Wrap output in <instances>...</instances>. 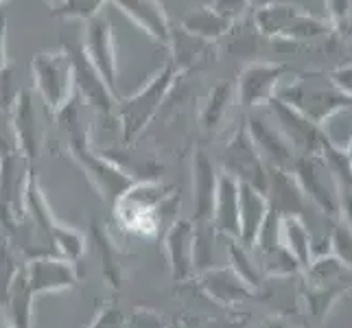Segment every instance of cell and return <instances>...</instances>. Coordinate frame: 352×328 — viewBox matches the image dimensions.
I'll list each match as a JSON object with an SVG mask.
<instances>
[{
  "label": "cell",
  "mask_w": 352,
  "mask_h": 328,
  "mask_svg": "<svg viewBox=\"0 0 352 328\" xmlns=\"http://www.w3.org/2000/svg\"><path fill=\"white\" fill-rule=\"evenodd\" d=\"M173 81H175V68L171 64H166L160 72H155L138 92H133L127 99L118 101L116 116H118L120 127H123L125 140L138 136V133L147 127V123H151V118L157 114V109L164 103L166 94L171 92Z\"/></svg>",
  "instance_id": "7a4b0ae2"
},
{
  "label": "cell",
  "mask_w": 352,
  "mask_h": 328,
  "mask_svg": "<svg viewBox=\"0 0 352 328\" xmlns=\"http://www.w3.org/2000/svg\"><path fill=\"white\" fill-rule=\"evenodd\" d=\"M186 3H190V5L192 3H212V0H186Z\"/></svg>",
  "instance_id": "7402d4cb"
},
{
  "label": "cell",
  "mask_w": 352,
  "mask_h": 328,
  "mask_svg": "<svg viewBox=\"0 0 352 328\" xmlns=\"http://www.w3.org/2000/svg\"><path fill=\"white\" fill-rule=\"evenodd\" d=\"M20 147L18 133L14 127V118H11V109L0 107V155H7Z\"/></svg>",
  "instance_id": "2e32d148"
},
{
  "label": "cell",
  "mask_w": 352,
  "mask_h": 328,
  "mask_svg": "<svg viewBox=\"0 0 352 328\" xmlns=\"http://www.w3.org/2000/svg\"><path fill=\"white\" fill-rule=\"evenodd\" d=\"M112 5L131 24H136L140 31H144L147 38L162 46H171L173 29L166 18V11L157 0H112Z\"/></svg>",
  "instance_id": "ba28073f"
},
{
  "label": "cell",
  "mask_w": 352,
  "mask_h": 328,
  "mask_svg": "<svg viewBox=\"0 0 352 328\" xmlns=\"http://www.w3.org/2000/svg\"><path fill=\"white\" fill-rule=\"evenodd\" d=\"M31 75L35 90L51 114L59 112L75 94V70L66 46L35 55L31 59Z\"/></svg>",
  "instance_id": "6da1fadb"
},
{
  "label": "cell",
  "mask_w": 352,
  "mask_h": 328,
  "mask_svg": "<svg viewBox=\"0 0 352 328\" xmlns=\"http://www.w3.org/2000/svg\"><path fill=\"white\" fill-rule=\"evenodd\" d=\"M105 3H112V0H66L62 7L53 11V16L62 20H90L101 14Z\"/></svg>",
  "instance_id": "9a60e30c"
},
{
  "label": "cell",
  "mask_w": 352,
  "mask_h": 328,
  "mask_svg": "<svg viewBox=\"0 0 352 328\" xmlns=\"http://www.w3.org/2000/svg\"><path fill=\"white\" fill-rule=\"evenodd\" d=\"M83 51H86L92 66L99 70V75L105 79L110 90L118 94V57H116V38L112 22L107 20L103 14H96L94 18L88 20L86 33H83Z\"/></svg>",
  "instance_id": "5b68a950"
},
{
  "label": "cell",
  "mask_w": 352,
  "mask_h": 328,
  "mask_svg": "<svg viewBox=\"0 0 352 328\" xmlns=\"http://www.w3.org/2000/svg\"><path fill=\"white\" fill-rule=\"evenodd\" d=\"M232 86L226 81L217 83L214 90L210 92L208 101H206L204 109H201V125L206 129H214L217 125L221 123V118L228 112V103H230V96H232Z\"/></svg>",
  "instance_id": "5bb4252c"
},
{
  "label": "cell",
  "mask_w": 352,
  "mask_h": 328,
  "mask_svg": "<svg viewBox=\"0 0 352 328\" xmlns=\"http://www.w3.org/2000/svg\"><path fill=\"white\" fill-rule=\"evenodd\" d=\"M278 99H283L291 107H296L298 112H302L307 118H311L313 123H322L326 116H331L335 109L350 105L352 99L348 94H344L335 86V81H326L322 77H302L291 83H280V88L276 92Z\"/></svg>",
  "instance_id": "3957f363"
},
{
  "label": "cell",
  "mask_w": 352,
  "mask_h": 328,
  "mask_svg": "<svg viewBox=\"0 0 352 328\" xmlns=\"http://www.w3.org/2000/svg\"><path fill=\"white\" fill-rule=\"evenodd\" d=\"M232 27V22H228L226 18H221L217 11L208 5V7H197L195 11L184 18L182 22V29L188 31L190 35H197L201 40H214V38H221L226 35Z\"/></svg>",
  "instance_id": "7c38bea8"
},
{
  "label": "cell",
  "mask_w": 352,
  "mask_h": 328,
  "mask_svg": "<svg viewBox=\"0 0 352 328\" xmlns=\"http://www.w3.org/2000/svg\"><path fill=\"white\" fill-rule=\"evenodd\" d=\"M248 5H250V0H212L210 3V7L228 22L239 20L248 11Z\"/></svg>",
  "instance_id": "e0dca14e"
},
{
  "label": "cell",
  "mask_w": 352,
  "mask_h": 328,
  "mask_svg": "<svg viewBox=\"0 0 352 328\" xmlns=\"http://www.w3.org/2000/svg\"><path fill=\"white\" fill-rule=\"evenodd\" d=\"M11 118H14V127L18 133L20 147L33 153L38 147V112H35V99L31 90H20L16 101L11 103Z\"/></svg>",
  "instance_id": "30bf717a"
},
{
  "label": "cell",
  "mask_w": 352,
  "mask_h": 328,
  "mask_svg": "<svg viewBox=\"0 0 352 328\" xmlns=\"http://www.w3.org/2000/svg\"><path fill=\"white\" fill-rule=\"evenodd\" d=\"M267 105H270L274 123H278V127H280V131L287 136V140L298 142L302 147H309V149L320 147L324 136L318 123H313L311 118H307L302 112H298L296 107H291L283 99H278V96H274Z\"/></svg>",
  "instance_id": "9c48e42d"
},
{
  "label": "cell",
  "mask_w": 352,
  "mask_h": 328,
  "mask_svg": "<svg viewBox=\"0 0 352 328\" xmlns=\"http://www.w3.org/2000/svg\"><path fill=\"white\" fill-rule=\"evenodd\" d=\"M283 77H285L283 66H274V64L248 66L239 77V86H236L239 103L248 109L270 103L276 96L278 88H280Z\"/></svg>",
  "instance_id": "52a82bcc"
},
{
  "label": "cell",
  "mask_w": 352,
  "mask_h": 328,
  "mask_svg": "<svg viewBox=\"0 0 352 328\" xmlns=\"http://www.w3.org/2000/svg\"><path fill=\"white\" fill-rule=\"evenodd\" d=\"M70 59H72V70H75V92L79 99L90 105L99 116L107 118L116 112V94L110 90L105 79L99 75V70L92 66L86 51L81 44H66Z\"/></svg>",
  "instance_id": "8992f818"
},
{
  "label": "cell",
  "mask_w": 352,
  "mask_h": 328,
  "mask_svg": "<svg viewBox=\"0 0 352 328\" xmlns=\"http://www.w3.org/2000/svg\"><path fill=\"white\" fill-rule=\"evenodd\" d=\"M256 24L261 33L280 40H311L329 31V24L287 3H267L261 7Z\"/></svg>",
  "instance_id": "277c9868"
},
{
  "label": "cell",
  "mask_w": 352,
  "mask_h": 328,
  "mask_svg": "<svg viewBox=\"0 0 352 328\" xmlns=\"http://www.w3.org/2000/svg\"><path fill=\"white\" fill-rule=\"evenodd\" d=\"M320 131L326 142L335 147H346L352 142V103L335 109L331 116H326L320 123Z\"/></svg>",
  "instance_id": "4fadbf2b"
},
{
  "label": "cell",
  "mask_w": 352,
  "mask_h": 328,
  "mask_svg": "<svg viewBox=\"0 0 352 328\" xmlns=\"http://www.w3.org/2000/svg\"><path fill=\"white\" fill-rule=\"evenodd\" d=\"M326 5H329V11L335 20H344L348 16L350 0H326Z\"/></svg>",
  "instance_id": "ffe728a7"
},
{
  "label": "cell",
  "mask_w": 352,
  "mask_h": 328,
  "mask_svg": "<svg viewBox=\"0 0 352 328\" xmlns=\"http://www.w3.org/2000/svg\"><path fill=\"white\" fill-rule=\"evenodd\" d=\"M333 81H335V86L339 90H342L344 94H348L350 99H352V66L337 70L335 75H333Z\"/></svg>",
  "instance_id": "ac0fdd59"
},
{
  "label": "cell",
  "mask_w": 352,
  "mask_h": 328,
  "mask_svg": "<svg viewBox=\"0 0 352 328\" xmlns=\"http://www.w3.org/2000/svg\"><path fill=\"white\" fill-rule=\"evenodd\" d=\"M9 66L7 62V18L0 16V72Z\"/></svg>",
  "instance_id": "d6986e66"
},
{
  "label": "cell",
  "mask_w": 352,
  "mask_h": 328,
  "mask_svg": "<svg viewBox=\"0 0 352 328\" xmlns=\"http://www.w3.org/2000/svg\"><path fill=\"white\" fill-rule=\"evenodd\" d=\"M250 123V138L254 140L258 149H263V153L276 157V160H285L289 155V140L287 136L280 131V127L272 125L274 120H267L261 114H250L248 118Z\"/></svg>",
  "instance_id": "8fae6325"
},
{
  "label": "cell",
  "mask_w": 352,
  "mask_h": 328,
  "mask_svg": "<svg viewBox=\"0 0 352 328\" xmlns=\"http://www.w3.org/2000/svg\"><path fill=\"white\" fill-rule=\"evenodd\" d=\"M3 3H5V0H0V5H3Z\"/></svg>",
  "instance_id": "603a6c76"
},
{
  "label": "cell",
  "mask_w": 352,
  "mask_h": 328,
  "mask_svg": "<svg viewBox=\"0 0 352 328\" xmlns=\"http://www.w3.org/2000/svg\"><path fill=\"white\" fill-rule=\"evenodd\" d=\"M46 3L51 5V11H55V9H59V7H62V5L66 3V0H46Z\"/></svg>",
  "instance_id": "44dd1931"
}]
</instances>
